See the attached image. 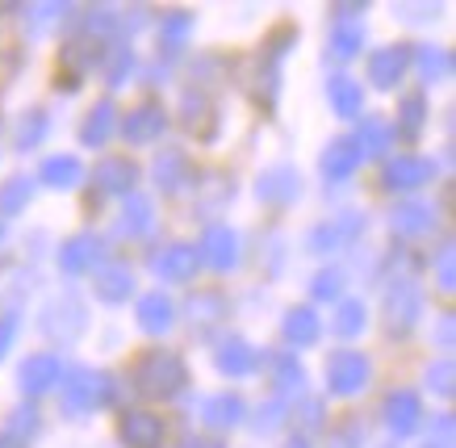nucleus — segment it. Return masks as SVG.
Listing matches in <instances>:
<instances>
[{
  "label": "nucleus",
  "mask_w": 456,
  "mask_h": 448,
  "mask_svg": "<svg viewBox=\"0 0 456 448\" xmlns=\"http://www.w3.org/2000/svg\"><path fill=\"white\" fill-rule=\"evenodd\" d=\"M130 386L151 403H172L189 386V364L172 348H147L130 369Z\"/></svg>",
  "instance_id": "nucleus-1"
},
{
  "label": "nucleus",
  "mask_w": 456,
  "mask_h": 448,
  "mask_svg": "<svg viewBox=\"0 0 456 448\" xmlns=\"http://www.w3.org/2000/svg\"><path fill=\"white\" fill-rule=\"evenodd\" d=\"M59 386H63V411H68L71 419L110 406L113 394H118L113 373H105V369H71V373H63Z\"/></svg>",
  "instance_id": "nucleus-2"
},
{
  "label": "nucleus",
  "mask_w": 456,
  "mask_h": 448,
  "mask_svg": "<svg viewBox=\"0 0 456 448\" xmlns=\"http://www.w3.org/2000/svg\"><path fill=\"white\" fill-rule=\"evenodd\" d=\"M423 306H428V294L423 285L411 277H394L386 285V297H381V314H386V331L389 336L406 339L423 319Z\"/></svg>",
  "instance_id": "nucleus-3"
},
{
  "label": "nucleus",
  "mask_w": 456,
  "mask_h": 448,
  "mask_svg": "<svg viewBox=\"0 0 456 448\" xmlns=\"http://www.w3.org/2000/svg\"><path fill=\"white\" fill-rule=\"evenodd\" d=\"M369 378H373V361H369L364 352L335 348L331 356H327V394H335V398L360 394L369 386Z\"/></svg>",
  "instance_id": "nucleus-4"
},
{
  "label": "nucleus",
  "mask_w": 456,
  "mask_h": 448,
  "mask_svg": "<svg viewBox=\"0 0 456 448\" xmlns=\"http://www.w3.org/2000/svg\"><path fill=\"white\" fill-rule=\"evenodd\" d=\"M38 327H42V336L71 344L76 336H84V327H88V310L76 302V294H59L55 302H46V306H42Z\"/></svg>",
  "instance_id": "nucleus-5"
},
{
  "label": "nucleus",
  "mask_w": 456,
  "mask_h": 448,
  "mask_svg": "<svg viewBox=\"0 0 456 448\" xmlns=\"http://www.w3.org/2000/svg\"><path fill=\"white\" fill-rule=\"evenodd\" d=\"M364 214L356 210H344V214H335L331 223H318L314 231H310V239H305V248L314 256H331L339 252V248H347V243H356L360 235H364Z\"/></svg>",
  "instance_id": "nucleus-6"
},
{
  "label": "nucleus",
  "mask_w": 456,
  "mask_h": 448,
  "mask_svg": "<svg viewBox=\"0 0 456 448\" xmlns=\"http://www.w3.org/2000/svg\"><path fill=\"white\" fill-rule=\"evenodd\" d=\"M431 176H436V164H431L428 155H415V151H398L381 168V184H386L389 193H415Z\"/></svg>",
  "instance_id": "nucleus-7"
},
{
  "label": "nucleus",
  "mask_w": 456,
  "mask_h": 448,
  "mask_svg": "<svg viewBox=\"0 0 456 448\" xmlns=\"http://www.w3.org/2000/svg\"><path fill=\"white\" fill-rule=\"evenodd\" d=\"M197 256H201V265L214 268V273H231V268L239 265V235L226 223H209L206 231H201Z\"/></svg>",
  "instance_id": "nucleus-8"
},
{
  "label": "nucleus",
  "mask_w": 456,
  "mask_h": 448,
  "mask_svg": "<svg viewBox=\"0 0 456 448\" xmlns=\"http://www.w3.org/2000/svg\"><path fill=\"white\" fill-rule=\"evenodd\" d=\"M256 197L264 206H293L302 197V172L293 164H273L256 176Z\"/></svg>",
  "instance_id": "nucleus-9"
},
{
  "label": "nucleus",
  "mask_w": 456,
  "mask_h": 448,
  "mask_svg": "<svg viewBox=\"0 0 456 448\" xmlns=\"http://www.w3.org/2000/svg\"><path fill=\"white\" fill-rule=\"evenodd\" d=\"M63 381V361H59L55 352H29L21 369H17V386L29 394V398H38V394H51Z\"/></svg>",
  "instance_id": "nucleus-10"
},
{
  "label": "nucleus",
  "mask_w": 456,
  "mask_h": 448,
  "mask_svg": "<svg viewBox=\"0 0 456 448\" xmlns=\"http://www.w3.org/2000/svg\"><path fill=\"white\" fill-rule=\"evenodd\" d=\"M151 268H155V277L167 281V285H184V281H193L197 268H201L197 243H167V248H159V252L151 256Z\"/></svg>",
  "instance_id": "nucleus-11"
},
{
  "label": "nucleus",
  "mask_w": 456,
  "mask_h": 448,
  "mask_svg": "<svg viewBox=\"0 0 456 448\" xmlns=\"http://www.w3.org/2000/svg\"><path fill=\"white\" fill-rule=\"evenodd\" d=\"M381 419L394 436H415L423 428V398L415 390H389L386 403H381Z\"/></svg>",
  "instance_id": "nucleus-12"
},
{
  "label": "nucleus",
  "mask_w": 456,
  "mask_h": 448,
  "mask_svg": "<svg viewBox=\"0 0 456 448\" xmlns=\"http://www.w3.org/2000/svg\"><path fill=\"white\" fill-rule=\"evenodd\" d=\"M118 130H122L126 143H134V147L155 143L167 130V110L159 105V101H142V105H134V110L118 122Z\"/></svg>",
  "instance_id": "nucleus-13"
},
{
  "label": "nucleus",
  "mask_w": 456,
  "mask_h": 448,
  "mask_svg": "<svg viewBox=\"0 0 456 448\" xmlns=\"http://www.w3.org/2000/svg\"><path fill=\"white\" fill-rule=\"evenodd\" d=\"M93 184L110 197H130L134 184H139V164L130 155H105V159H97V168H93Z\"/></svg>",
  "instance_id": "nucleus-14"
},
{
  "label": "nucleus",
  "mask_w": 456,
  "mask_h": 448,
  "mask_svg": "<svg viewBox=\"0 0 456 448\" xmlns=\"http://www.w3.org/2000/svg\"><path fill=\"white\" fill-rule=\"evenodd\" d=\"M93 294H97V302H105V306L130 302V294H134V268L122 265V260L97 265L93 268Z\"/></svg>",
  "instance_id": "nucleus-15"
},
{
  "label": "nucleus",
  "mask_w": 456,
  "mask_h": 448,
  "mask_svg": "<svg viewBox=\"0 0 456 448\" xmlns=\"http://www.w3.org/2000/svg\"><path fill=\"white\" fill-rule=\"evenodd\" d=\"M167 436V423L151 411H126L118 419V440L126 448H159Z\"/></svg>",
  "instance_id": "nucleus-16"
},
{
  "label": "nucleus",
  "mask_w": 456,
  "mask_h": 448,
  "mask_svg": "<svg viewBox=\"0 0 456 448\" xmlns=\"http://www.w3.org/2000/svg\"><path fill=\"white\" fill-rule=\"evenodd\" d=\"M406 71H411V46H381L369 55V85L381 93L398 88Z\"/></svg>",
  "instance_id": "nucleus-17"
},
{
  "label": "nucleus",
  "mask_w": 456,
  "mask_h": 448,
  "mask_svg": "<svg viewBox=\"0 0 456 448\" xmlns=\"http://www.w3.org/2000/svg\"><path fill=\"white\" fill-rule=\"evenodd\" d=\"M101 265V239L93 231H80V235L63 239V248H59V268L68 273V277H80V273H93Z\"/></svg>",
  "instance_id": "nucleus-18"
},
{
  "label": "nucleus",
  "mask_w": 456,
  "mask_h": 448,
  "mask_svg": "<svg viewBox=\"0 0 456 448\" xmlns=\"http://www.w3.org/2000/svg\"><path fill=\"white\" fill-rule=\"evenodd\" d=\"M256 364H260V352L251 348L243 336H226L214 352V369H218L222 378H248L256 373Z\"/></svg>",
  "instance_id": "nucleus-19"
},
{
  "label": "nucleus",
  "mask_w": 456,
  "mask_h": 448,
  "mask_svg": "<svg viewBox=\"0 0 456 448\" xmlns=\"http://www.w3.org/2000/svg\"><path fill=\"white\" fill-rule=\"evenodd\" d=\"M243 419H248V403H243L235 390L209 394L206 403H201V423L214 428V432H231V428H239Z\"/></svg>",
  "instance_id": "nucleus-20"
},
{
  "label": "nucleus",
  "mask_w": 456,
  "mask_h": 448,
  "mask_svg": "<svg viewBox=\"0 0 456 448\" xmlns=\"http://www.w3.org/2000/svg\"><path fill=\"white\" fill-rule=\"evenodd\" d=\"M134 319H139V331H147V336H164V331H172V322H176V302H172L164 289H151V294L139 297Z\"/></svg>",
  "instance_id": "nucleus-21"
},
{
  "label": "nucleus",
  "mask_w": 456,
  "mask_h": 448,
  "mask_svg": "<svg viewBox=\"0 0 456 448\" xmlns=\"http://www.w3.org/2000/svg\"><path fill=\"white\" fill-rule=\"evenodd\" d=\"M38 181L46 184V189H55V193H71V189H80L84 184V164H80V155H46L42 159V168H38Z\"/></svg>",
  "instance_id": "nucleus-22"
},
{
  "label": "nucleus",
  "mask_w": 456,
  "mask_h": 448,
  "mask_svg": "<svg viewBox=\"0 0 456 448\" xmlns=\"http://www.w3.org/2000/svg\"><path fill=\"white\" fill-rule=\"evenodd\" d=\"M389 226H394V235H402V239H423L436 231V210L423 206V201H398L394 214H389Z\"/></svg>",
  "instance_id": "nucleus-23"
},
{
  "label": "nucleus",
  "mask_w": 456,
  "mask_h": 448,
  "mask_svg": "<svg viewBox=\"0 0 456 448\" xmlns=\"http://www.w3.org/2000/svg\"><path fill=\"white\" fill-rule=\"evenodd\" d=\"M281 336L293 348H314L318 336H322V319H318L310 306H289L285 319H281Z\"/></svg>",
  "instance_id": "nucleus-24"
},
{
  "label": "nucleus",
  "mask_w": 456,
  "mask_h": 448,
  "mask_svg": "<svg viewBox=\"0 0 456 448\" xmlns=\"http://www.w3.org/2000/svg\"><path fill=\"white\" fill-rule=\"evenodd\" d=\"M155 184H159V193H180L184 184L193 181V159L184 151H159L155 155Z\"/></svg>",
  "instance_id": "nucleus-25"
},
{
  "label": "nucleus",
  "mask_w": 456,
  "mask_h": 448,
  "mask_svg": "<svg viewBox=\"0 0 456 448\" xmlns=\"http://www.w3.org/2000/svg\"><path fill=\"white\" fill-rule=\"evenodd\" d=\"M318 168H322V176H327L331 184L352 181L356 168H360V155H356V147H352V139L327 143V147H322V159H318Z\"/></svg>",
  "instance_id": "nucleus-26"
},
{
  "label": "nucleus",
  "mask_w": 456,
  "mask_h": 448,
  "mask_svg": "<svg viewBox=\"0 0 456 448\" xmlns=\"http://www.w3.org/2000/svg\"><path fill=\"white\" fill-rule=\"evenodd\" d=\"M151 231H155L151 197L130 193V197H126V206H122V214H118V235H122V239H142V235H151Z\"/></svg>",
  "instance_id": "nucleus-27"
},
{
  "label": "nucleus",
  "mask_w": 456,
  "mask_h": 448,
  "mask_svg": "<svg viewBox=\"0 0 456 448\" xmlns=\"http://www.w3.org/2000/svg\"><path fill=\"white\" fill-rule=\"evenodd\" d=\"M327 101H331L335 118L356 122L360 113H364V85H356L352 76H331L327 80Z\"/></svg>",
  "instance_id": "nucleus-28"
},
{
  "label": "nucleus",
  "mask_w": 456,
  "mask_h": 448,
  "mask_svg": "<svg viewBox=\"0 0 456 448\" xmlns=\"http://www.w3.org/2000/svg\"><path fill=\"white\" fill-rule=\"evenodd\" d=\"M189 314H193V331L197 336H209L222 319H231V302L218 289H201V294L189 302Z\"/></svg>",
  "instance_id": "nucleus-29"
},
{
  "label": "nucleus",
  "mask_w": 456,
  "mask_h": 448,
  "mask_svg": "<svg viewBox=\"0 0 456 448\" xmlns=\"http://www.w3.org/2000/svg\"><path fill=\"white\" fill-rule=\"evenodd\" d=\"M113 130H118V105H113V101H97L93 110L84 113L80 143H84V147H105Z\"/></svg>",
  "instance_id": "nucleus-30"
},
{
  "label": "nucleus",
  "mask_w": 456,
  "mask_h": 448,
  "mask_svg": "<svg viewBox=\"0 0 456 448\" xmlns=\"http://www.w3.org/2000/svg\"><path fill=\"white\" fill-rule=\"evenodd\" d=\"M389 143H394V126L381 122V118H364L356 130V139H352V147H356L360 159H381V155L389 151Z\"/></svg>",
  "instance_id": "nucleus-31"
},
{
  "label": "nucleus",
  "mask_w": 456,
  "mask_h": 448,
  "mask_svg": "<svg viewBox=\"0 0 456 448\" xmlns=\"http://www.w3.org/2000/svg\"><path fill=\"white\" fill-rule=\"evenodd\" d=\"M193 13H184V9H172V13H164V21H159V51H164L167 59H176L184 46H189V34H193Z\"/></svg>",
  "instance_id": "nucleus-32"
},
{
  "label": "nucleus",
  "mask_w": 456,
  "mask_h": 448,
  "mask_svg": "<svg viewBox=\"0 0 456 448\" xmlns=\"http://www.w3.org/2000/svg\"><path fill=\"white\" fill-rule=\"evenodd\" d=\"M273 386H277L285 398H302L305 394V369L293 352H277V356H273Z\"/></svg>",
  "instance_id": "nucleus-33"
},
{
  "label": "nucleus",
  "mask_w": 456,
  "mask_h": 448,
  "mask_svg": "<svg viewBox=\"0 0 456 448\" xmlns=\"http://www.w3.org/2000/svg\"><path fill=\"white\" fill-rule=\"evenodd\" d=\"M411 63L428 85H444L452 76V51H444V46H419V51H411Z\"/></svg>",
  "instance_id": "nucleus-34"
},
{
  "label": "nucleus",
  "mask_w": 456,
  "mask_h": 448,
  "mask_svg": "<svg viewBox=\"0 0 456 448\" xmlns=\"http://www.w3.org/2000/svg\"><path fill=\"white\" fill-rule=\"evenodd\" d=\"M180 118H184V126L193 130V134L209 139L206 122L214 118V105H209V93H206L201 85H197V88H184V101H180Z\"/></svg>",
  "instance_id": "nucleus-35"
},
{
  "label": "nucleus",
  "mask_w": 456,
  "mask_h": 448,
  "mask_svg": "<svg viewBox=\"0 0 456 448\" xmlns=\"http://www.w3.org/2000/svg\"><path fill=\"white\" fill-rule=\"evenodd\" d=\"M364 327H369V306H364L360 297H339V306H335V314H331L335 336L352 339V336H360Z\"/></svg>",
  "instance_id": "nucleus-36"
},
{
  "label": "nucleus",
  "mask_w": 456,
  "mask_h": 448,
  "mask_svg": "<svg viewBox=\"0 0 456 448\" xmlns=\"http://www.w3.org/2000/svg\"><path fill=\"white\" fill-rule=\"evenodd\" d=\"M29 201H34V181L29 176H9V181L0 184V223L29 210Z\"/></svg>",
  "instance_id": "nucleus-37"
},
{
  "label": "nucleus",
  "mask_w": 456,
  "mask_h": 448,
  "mask_svg": "<svg viewBox=\"0 0 456 448\" xmlns=\"http://www.w3.org/2000/svg\"><path fill=\"white\" fill-rule=\"evenodd\" d=\"M428 126V97L423 93H411V97L398 101V126H394V134H402V139H419V130Z\"/></svg>",
  "instance_id": "nucleus-38"
},
{
  "label": "nucleus",
  "mask_w": 456,
  "mask_h": 448,
  "mask_svg": "<svg viewBox=\"0 0 456 448\" xmlns=\"http://www.w3.org/2000/svg\"><path fill=\"white\" fill-rule=\"evenodd\" d=\"M364 51V21H335L331 26V55L335 59H356Z\"/></svg>",
  "instance_id": "nucleus-39"
},
{
  "label": "nucleus",
  "mask_w": 456,
  "mask_h": 448,
  "mask_svg": "<svg viewBox=\"0 0 456 448\" xmlns=\"http://www.w3.org/2000/svg\"><path fill=\"white\" fill-rule=\"evenodd\" d=\"M46 130H51V122H46V110L21 113V122H17V130H13V147H17V151H34V147L46 139Z\"/></svg>",
  "instance_id": "nucleus-40"
},
{
  "label": "nucleus",
  "mask_w": 456,
  "mask_h": 448,
  "mask_svg": "<svg viewBox=\"0 0 456 448\" xmlns=\"http://www.w3.org/2000/svg\"><path fill=\"white\" fill-rule=\"evenodd\" d=\"M206 181L209 184H197V189H201V201H197V206H201L206 214H218L222 206L235 197V181H231L226 172H209Z\"/></svg>",
  "instance_id": "nucleus-41"
},
{
  "label": "nucleus",
  "mask_w": 456,
  "mask_h": 448,
  "mask_svg": "<svg viewBox=\"0 0 456 448\" xmlns=\"http://www.w3.org/2000/svg\"><path fill=\"white\" fill-rule=\"evenodd\" d=\"M101 63H105V85H110V88H122L126 76L134 71V46H126V43L110 46Z\"/></svg>",
  "instance_id": "nucleus-42"
},
{
  "label": "nucleus",
  "mask_w": 456,
  "mask_h": 448,
  "mask_svg": "<svg viewBox=\"0 0 456 448\" xmlns=\"http://www.w3.org/2000/svg\"><path fill=\"white\" fill-rule=\"evenodd\" d=\"M428 390L440 394V398H452L456 394V364H452V356H440V361L428 364Z\"/></svg>",
  "instance_id": "nucleus-43"
},
{
  "label": "nucleus",
  "mask_w": 456,
  "mask_h": 448,
  "mask_svg": "<svg viewBox=\"0 0 456 448\" xmlns=\"http://www.w3.org/2000/svg\"><path fill=\"white\" fill-rule=\"evenodd\" d=\"M310 294H314L318 302H339V297H344V273H339V268H322V273L310 281Z\"/></svg>",
  "instance_id": "nucleus-44"
},
{
  "label": "nucleus",
  "mask_w": 456,
  "mask_h": 448,
  "mask_svg": "<svg viewBox=\"0 0 456 448\" xmlns=\"http://www.w3.org/2000/svg\"><path fill=\"white\" fill-rule=\"evenodd\" d=\"M277 428H285V403H268L256 411V419H251V432L256 436H273Z\"/></svg>",
  "instance_id": "nucleus-45"
},
{
  "label": "nucleus",
  "mask_w": 456,
  "mask_h": 448,
  "mask_svg": "<svg viewBox=\"0 0 456 448\" xmlns=\"http://www.w3.org/2000/svg\"><path fill=\"white\" fill-rule=\"evenodd\" d=\"M38 411H34V406H17L13 415H9V428H4V432L13 436V440H26V436H38Z\"/></svg>",
  "instance_id": "nucleus-46"
},
{
  "label": "nucleus",
  "mask_w": 456,
  "mask_h": 448,
  "mask_svg": "<svg viewBox=\"0 0 456 448\" xmlns=\"http://www.w3.org/2000/svg\"><path fill=\"white\" fill-rule=\"evenodd\" d=\"M327 448H364V428L356 419H344L339 428H331Z\"/></svg>",
  "instance_id": "nucleus-47"
},
{
  "label": "nucleus",
  "mask_w": 456,
  "mask_h": 448,
  "mask_svg": "<svg viewBox=\"0 0 456 448\" xmlns=\"http://www.w3.org/2000/svg\"><path fill=\"white\" fill-rule=\"evenodd\" d=\"M436 289H444V294H452V289H456V277H452V243H444L440 252H436Z\"/></svg>",
  "instance_id": "nucleus-48"
},
{
  "label": "nucleus",
  "mask_w": 456,
  "mask_h": 448,
  "mask_svg": "<svg viewBox=\"0 0 456 448\" xmlns=\"http://www.w3.org/2000/svg\"><path fill=\"white\" fill-rule=\"evenodd\" d=\"M17 331H21V314H17V310H4V314H0V361L13 352Z\"/></svg>",
  "instance_id": "nucleus-49"
},
{
  "label": "nucleus",
  "mask_w": 456,
  "mask_h": 448,
  "mask_svg": "<svg viewBox=\"0 0 456 448\" xmlns=\"http://www.w3.org/2000/svg\"><path fill=\"white\" fill-rule=\"evenodd\" d=\"M452 327H456L452 314H440V327H436V344H440V352H452Z\"/></svg>",
  "instance_id": "nucleus-50"
},
{
  "label": "nucleus",
  "mask_w": 456,
  "mask_h": 448,
  "mask_svg": "<svg viewBox=\"0 0 456 448\" xmlns=\"http://www.w3.org/2000/svg\"><path fill=\"white\" fill-rule=\"evenodd\" d=\"M180 448H226L218 440V436H201V432H189L184 440H180Z\"/></svg>",
  "instance_id": "nucleus-51"
},
{
  "label": "nucleus",
  "mask_w": 456,
  "mask_h": 448,
  "mask_svg": "<svg viewBox=\"0 0 456 448\" xmlns=\"http://www.w3.org/2000/svg\"><path fill=\"white\" fill-rule=\"evenodd\" d=\"M302 423H305V428H318V423H322V406H318V403H305Z\"/></svg>",
  "instance_id": "nucleus-52"
},
{
  "label": "nucleus",
  "mask_w": 456,
  "mask_h": 448,
  "mask_svg": "<svg viewBox=\"0 0 456 448\" xmlns=\"http://www.w3.org/2000/svg\"><path fill=\"white\" fill-rule=\"evenodd\" d=\"M0 448H29V444H26V440H13L9 432H0Z\"/></svg>",
  "instance_id": "nucleus-53"
},
{
  "label": "nucleus",
  "mask_w": 456,
  "mask_h": 448,
  "mask_svg": "<svg viewBox=\"0 0 456 448\" xmlns=\"http://www.w3.org/2000/svg\"><path fill=\"white\" fill-rule=\"evenodd\" d=\"M285 448H310V440H305V436H289V444Z\"/></svg>",
  "instance_id": "nucleus-54"
},
{
  "label": "nucleus",
  "mask_w": 456,
  "mask_h": 448,
  "mask_svg": "<svg viewBox=\"0 0 456 448\" xmlns=\"http://www.w3.org/2000/svg\"><path fill=\"white\" fill-rule=\"evenodd\" d=\"M423 448H448V444H436V440H428V444H423Z\"/></svg>",
  "instance_id": "nucleus-55"
},
{
  "label": "nucleus",
  "mask_w": 456,
  "mask_h": 448,
  "mask_svg": "<svg viewBox=\"0 0 456 448\" xmlns=\"http://www.w3.org/2000/svg\"><path fill=\"white\" fill-rule=\"evenodd\" d=\"M0 243H4V223H0Z\"/></svg>",
  "instance_id": "nucleus-56"
},
{
  "label": "nucleus",
  "mask_w": 456,
  "mask_h": 448,
  "mask_svg": "<svg viewBox=\"0 0 456 448\" xmlns=\"http://www.w3.org/2000/svg\"><path fill=\"white\" fill-rule=\"evenodd\" d=\"M389 448H394V444H389Z\"/></svg>",
  "instance_id": "nucleus-57"
}]
</instances>
